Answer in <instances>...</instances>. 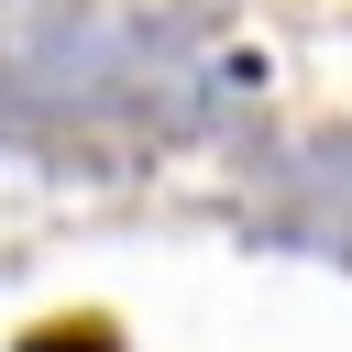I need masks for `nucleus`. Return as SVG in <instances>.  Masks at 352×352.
<instances>
[{"label":"nucleus","mask_w":352,"mask_h":352,"mask_svg":"<svg viewBox=\"0 0 352 352\" xmlns=\"http://www.w3.org/2000/svg\"><path fill=\"white\" fill-rule=\"evenodd\" d=\"M33 352H66V330H55V341H33ZM77 352H110V341H77Z\"/></svg>","instance_id":"f257e3e1"}]
</instances>
